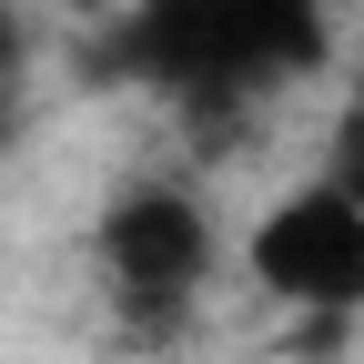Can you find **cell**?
I'll list each match as a JSON object with an SVG mask.
<instances>
[{"label": "cell", "mask_w": 364, "mask_h": 364, "mask_svg": "<svg viewBox=\"0 0 364 364\" xmlns=\"http://www.w3.org/2000/svg\"><path fill=\"white\" fill-rule=\"evenodd\" d=\"M91 273H102V304L132 344H172L193 324V304L213 284V223L193 193L172 182H132V193L91 223Z\"/></svg>", "instance_id": "2"}, {"label": "cell", "mask_w": 364, "mask_h": 364, "mask_svg": "<svg viewBox=\"0 0 364 364\" xmlns=\"http://www.w3.org/2000/svg\"><path fill=\"white\" fill-rule=\"evenodd\" d=\"M324 61V0H122L91 41L102 81H142L182 112H233Z\"/></svg>", "instance_id": "1"}, {"label": "cell", "mask_w": 364, "mask_h": 364, "mask_svg": "<svg viewBox=\"0 0 364 364\" xmlns=\"http://www.w3.org/2000/svg\"><path fill=\"white\" fill-rule=\"evenodd\" d=\"M314 193H334V203H354V213H364V91L334 112V142H324V172H314Z\"/></svg>", "instance_id": "4"}, {"label": "cell", "mask_w": 364, "mask_h": 364, "mask_svg": "<svg viewBox=\"0 0 364 364\" xmlns=\"http://www.w3.org/2000/svg\"><path fill=\"white\" fill-rule=\"evenodd\" d=\"M253 284L273 304H294L314 344H334L354 324V304H364V213L334 203V193H314V182L284 193L253 223Z\"/></svg>", "instance_id": "3"}, {"label": "cell", "mask_w": 364, "mask_h": 364, "mask_svg": "<svg viewBox=\"0 0 364 364\" xmlns=\"http://www.w3.org/2000/svg\"><path fill=\"white\" fill-rule=\"evenodd\" d=\"M354 314H364V304H354Z\"/></svg>", "instance_id": "6"}, {"label": "cell", "mask_w": 364, "mask_h": 364, "mask_svg": "<svg viewBox=\"0 0 364 364\" xmlns=\"http://www.w3.org/2000/svg\"><path fill=\"white\" fill-rule=\"evenodd\" d=\"M71 11H91V21H112V11H122V0H71Z\"/></svg>", "instance_id": "5"}]
</instances>
